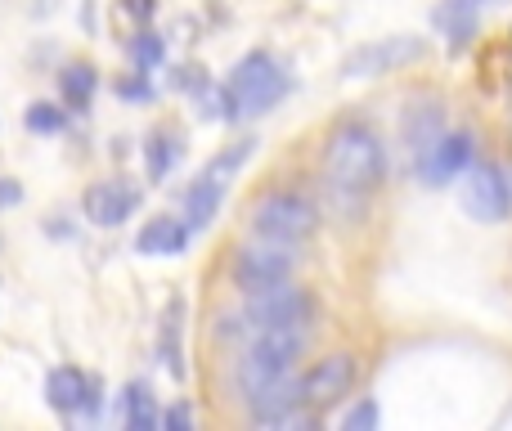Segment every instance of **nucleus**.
Returning <instances> with one entry per match:
<instances>
[{
    "instance_id": "1",
    "label": "nucleus",
    "mask_w": 512,
    "mask_h": 431,
    "mask_svg": "<svg viewBox=\"0 0 512 431\" xmlns=\"http://www.w3.org/2000/svg\"><path fill=\"white\" fill-rule=\"evenodd\" d=\"M387 176V149H382L378 131L364 122H342L333 126L324 144V180L328 189H342V194H369L382 185Z\"/></svg>"
},
{
    "instance_id": "2",
    "label": "nucleus",
    "mask_w": 512,
    "mask_h": 431,
    "mask_svg": "<svg viewBox=\"0 0 512 431\" xmlns=\"http://www.w3.org/2000/svg\"><path fill=\"white\" fill-rule=\"evenodd\" d=\"M288 90H292V77H288V68H283V59H274L270 50L243 54L239 68L225 81V122L270 113V108L283 104Z\"/></svg>"
},
{
    "instance_id": "3",
    "label": "nucleus",
    "mask_w": 512,
    "mask_h": 431,
    "mask_svg": "<svg viewBox=\"0 0 512 431\" xmlns=\"http://www.w3.org/2000/svg\"><path fill=\"white\" fill-rule=\"evenodd\" d=\"M310 342L306 324H274V328H252L248 333V351L239 360V391L243 400H252L261 387H270L274 378L292 373V364L301 360Z\"/></svg>"
},
{
    "instance_id": "4",
    "label": "nucleus",
    "mask_w": 512,
    "mask_h": 431,
    "mask_svg": "<svg viewBox=\"0 0 512 431\" xmlns=\"http://www.w3.org/2000/svg\"><path fill=\"white\" fill-rule=\"evenodd\" d=\"M252 229L274 243H306L319 229V212L310 198L292 194V189H270L252 203Z\"/></svg>"
},
{
    "instance_id": "5",
    "label": "nucleus",
    "mask_w": 512,
    "mask_h": 431,
    "mask_svg": "<svg viewBox=\"0 0 512 431\" xmlns=\"http://www.w3.org/2000/svg\"><path fill=\"white\" fill-rule=\"evenodd\" d=\"M315 301H310L306 288H297L292 279H274L265 288L248 292V306H243V319H248V333L252 328H274V324H306Z\"/></svg>"
},
{
    "instance_id": "6",
    "label": "nucleus",
    "mask_w": 512,
    "mask_h": 431,
    "mask_svg": "<svg viewBox=\"0 0 512 431\" xmlns=\"http://www.w3.org/2000/svg\"><path fill=\"white\" fill-rule=\"evenodd\" d=\"M427 54L423 36H382V41H369L360 50H351L342 59V77L346 81H364V77H387V72H400L409 63H418Z\"/></svg>"
},
{
    "instance_id": "7",
    "label": "nucleus",
    "mask_w": 512,
    "mask_h": 431,
    "mask_svg": "<svg viewBox=\"0 0 512 431\" xmlns=\"http://www.w3.org/2000/svg\"><path fill=\"white\" fill-rule=\"evenodd\" d=\"M292 270H297V243H274V238L261 234L252 243H243L239 256H234V283L243 292L265 288L274 279H292Z\"/></svg>"
},
{
    "instance_id": "8",
    "label": "nucleus",
    "mask_w": 512,
    "mask_h": 431,
    "mask_svg": "<svg viewBox=\"0 0 512 431\" xmlns=\"http://www.w3.org/2000/svg\"><path fill=\"white\" fill-rule=\"evenodd\" d=\"M463 189H459V203L463 212L472 220H481V225H499V220H508L512 212V185L508 176L495 167V162H481V167H468L463 171Z\"/></svg>"
},
{
    "instance_id": "9",
    "label": "nucleus",
    "mask_w": 512,
    "mask_h": 431,
    "mask_svg": "<svg viewBox=\"0 0 512 431\" xmlns=\"http://www.w3.org/2000/svg\"><path fill=\"white\" fill-rule=\"evenodd\" d=\"M355 382H360V364H355V355H346V351L324 355V360L301 378V405L306 409H333V405H342V396H351Z\"/></svg>"
},
{
    "instance_id": "10",
    "label": "nucleus",
    "mask_w": 512,
    "mask_h": 431,
    "mask_svg": "<svg viewBox=\"0 0 512 431\" xmlns=\"http://www.w3.org/2000/svg\"><path fill=\"white\" fill-rule=\"evenodd\" d=\"M472 153H477V140H472L468 131H441V140H436L414 167H418V176H423V185L436 189V185L459 180L463 171L472 167Z\"/></svg>"
},
{
    "instance_id": "11",
    "label": "nucleus",
    "mask_w": 512,
    "mask_h": 431,
    "mask_svg": "<svg viewBox=\"0 0 512 431\" xmlns=\"http://www.w3.org/2000/svg\"><path fill=\"white\" fill-rule=\"evenodd\" d=\"M81 212H86L90 225L117 229V225H126V220L140 212V189H135L131 180H99V185L86 189Z\"/></svg>"
},
{
    "instance_id": "12",
    "label": "nucleus",
    "mask_w": 512,
    "mask_h": 431,
    "mask_svg": "<svg viewBox=\"0 0 512 431\" xmlns=\"http://www.w3.org/2000/svg\"><path fill=\"white\" fill-rule=\"evenodd\" d=\"M45 405L54 414H95L99 409V378L59 364V369L45 373Z\"/></svg>"
},
{
    "instance_id": "13",
    "label": "nucleus",
    "mask_w": 512,
    "mask_h": 431,
    "mask_svg": "<svg viewBox=\"0 0 512 431\" xmlns=\"http://www.w3.org/2000/svg\"><path fill=\"white\" fill-rule=\"evenodd\" d=\"M490 0H441L432 14V23L445 32V41H450V50H463V45L477 36V23L481 14H486Z\"/></svg>"
},
{
    "instance_id": "14",
    "label": "nucleus",
    "mask_w": 512,
    "mask_h": 431,
    "mask_svg": "<svg viewBox=\"0 0 512 431\" xmlns=\"http://www.w3.org/2000/svg\"><path fill=\"white\" fill-rule=\"evenodd\" d=\"M185 243H189V225L180 216H153L135 234V252H144V256H180Z\"/></svg>"
},
{
    "instance_id": "15",
    "label": "nucleus",
    "mask_w": 512,
    "mask_h": 431,
    "mask_svg": "<svg viewBox=\"0 0 512 431\" xmlns=\"http://www.w3.org/2000/svg\"><path fill=\"white\" fill-rule=\"evenodd\" d=\"M180 337H185V297H171L167 301V315H162V328H158V360L171 369V378L185 382V346H180Z\"/></svg>"
},
{
    "instance_id": "16",
    "label": "nucleus",
    "mask_w": 512,
    "mask_h": 431,
    "mask_svg": "<svg viewBox=\"0 0 512 431\" xmlns=\"http://www.w3.org/2000/svg\"><path fill=\"white\" fill-rule=\"evenodd\" d=\"M445 131V113L436 104H423V108H409L405 117V149H409V162H418Z\"/></svg>"
},
{
    "instance_id": "17",
    "label": "nucleus",
    "mask_w": 512,
    "mask_h": 431,
    "mask_svg": "<svg viewBox=\"0 0 512 431\" xmlns=\"http://www.w3.org/2000/svg\"><path fill=\"white\" fill-rule=\"evenodd\" d=\"M221 198H225L221 180L198 176L194 185H189V194H185V225L189 229H207V225H212V216L221 212Z\"/></svg>"
},
{
    "instance_id": "18",
    "label": "nucleus",
    "mask_w": 512,
    "mask_h": 431,
    "mask_svg": "<svg viewBox=\"0 0 512 431\" xmlns=\"http://www.w3.org/2000/svg\"><path fill=\"white\" fill-rule=\"evenodd\" d=\"M122 423L131 431L162 427V409H158V400H153V391L144 387V382H131V387L122 391Z\"/></svg>"
},
{
    "instance_id": "19",
    "label": "nucleus",
    "mask_w": 512,
    "mask_h": 431,
    "mask_svg": "<svg viewBox=\"0 0 512 431\" xmlns=\"http://www.w3.org/2000/svg\"><path fill=\"white\" fill-rule=\"evenodd\" d=\"M95 90H99V77H95L90 63H68V68L59 72V95L72 113H86L90 99H95Z\"/></svg>"
},
{
    "instance_id": "20",
    "label": "nucleus",
    "mask_w": 512,
    "mask_h": 431,
    "mask_svg": "<svg viewBox=\"0 0 512 431\" xmlns=\"http://www.w3.org/2000/svg\"><path fill=\"white\" fill-rule=\"evenodd\" d=\"M144 162H149V180L171 176V167L180 162V144H176V135H153V140L144 144Z\"/></svg>"
},
{
    "instance_id": "21",
    "label": "nucleus",
    "mask_w": 512,
    "mask_h": 431,
    "mask_svg": "<svg viewBox=\"0 0 512 431\" xmlns=\"http://www.w3.org/2000/svg\"><path fill=\"white\" fill-rule=\"evenodd\" d=\"M23 122H27V131H36V135H59L63 126H68V113H63L59 104H45V99H41V104L27 108Z\"/></svg>"
},
{
    "instance_id": "22",
    "label": "nucleus",
    "mask_w": 512,
    "mask_h": 431,
    "mask_svg": "<svg viewBox=\"0 0 512 431\" xmlns=\"http://www.w3.org/2000/svg\"><path fill=\"white\" fill-rule=\"evenodd\" d=\"M162 54H167V45H162V36H153V32H140L131 41V59H135V68L140 72H153L162 63Z\"/></svg>"
},
{
    "instance_id": "23",
    "label": "nucleus",
    "mask_w": 512,
    "mask_h": 431,
    "mask_svg": "<svg viewBox=\"0 0 512 431\" xmlns=\"http://www.w3.org/2000/svg\"><path fill=\"white\" fill-rule=\"evenodd\" d=\"M382 423V409L373 405V400H364V405H355L351 414H346V427L351 431H364V427H378Z\"/></svg>"
},
{
    "instance_id": "24",
    "label": "nucleus",
    "mask_w": 512,
    "mask_h": 431,
    "mask_svg": "<svg viewBox=\"0 0 512 431\" xmlns=\"http://www.w3.org/2000/svg\"><path fill=\"white\" fill-rule=\"evenodd\" d=\"M144 77H149V72H135V77H122V81H117V95H122V99H135V104H140V99H149L153 90H149V81H144Z\"/></svg>"
},
{
    "instance_id": "25",
    "label": "nucleus",
    "mask_w": 512,
    "mask_h": 431,
    "mask_svg": "<svg viewBox=\"0 0 512 431\" xmlns=\"http://www.w3.org/2000/svg\"><path fill=\"white\" fill-rule=\"evenodd\" d=\"M18 203H23V185L9 180V176H0V212H5V207H18Z\"/></svg>"
},
{
    "instance_id": "26",
    "label": "nucleus",
    "mask_w": 512,
    "mask_h": 431,
    "mask_svg": "<svg viewBox=\"0 0 512 431\" xmlns=\"http://www.w3.org/2000/svg\"><path fill=\"white\" fill-rule=\"evenodd\" d=\"M153 9H158V5H153V0H122V14H131L135 23H149V18H153Z\"/></svg>"
},
{
    "instance_id": "27",
    "label": "nucleus",
    "mask_w": 512,
    "mask_h": 431,
    "mask_svg": "<svg viewBox=\"0 0 512 431\" xmlns=\"http://www.w3.org/2000/svg\"><path fill=\"white\" fill-rule=\"evenodd\" d=\"M189 423H194V418H189L185 405H176V409H167V414H162V427H189Z\"/></svg>"
}]
</instances>
